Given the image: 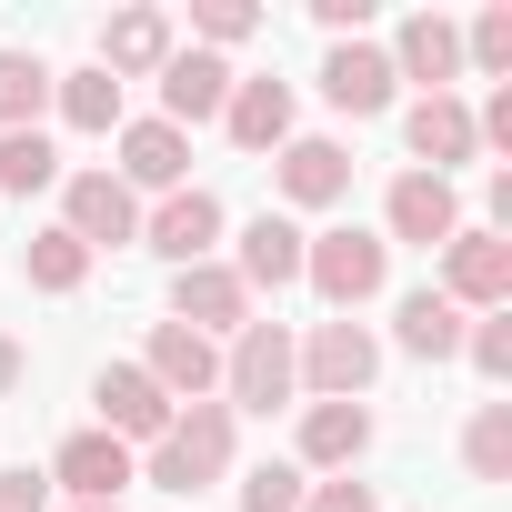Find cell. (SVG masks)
<instances>
[{
    "instance_id": "1f68e13d",
    "label": "cell",
    "mask_w": 512,
    "mask_h": 512,
    "mask_svg": "<svg viewBox=\"0 0 512 512\" xmlns=\"http://www.w3.org/2000/svg\"><path fill=\"white\" fill-rule=\"evenodd\" d=\"M0 512H51V482L11 462V472H0Z\"/></svg>"
},
{
    "instance_id": "4316f807",
    "label": "cell",
    "mask_w": 512,
    "mask_h": 512,
    "mask_svg": "<svg viewBox=\"0 0 512 512\" xmlns=\"http://www.w3.org/2000/svg\"><path fill=\"white\" fill-rule=\"evenodd\" d=\"M61 181V151L41 131H0V191H51Z\"/></svg>"
},
{
    "instance_id": "d6986e66",
    "label": "cell",
    "mask_w": 512,
    "mask_h": 512,
    "mask_svg": "<svg viewBox=\"0 0 512 512\" xmlns=\"http://www.w3.org/2000/svg\"><path fill=\"white\" fill-rule=\"evenodd\" d=\"M362 452H372V412H362V402H312V412H302V462L352 472Z\"/></svg>"
},
{
    "instance_id": "836d02e7",
    "label": "cell",
    "mask_w": 512,
    "mask_h": 512,
    "mask_svg": "<svg viewBox=\"0 0 512 512\" xmlns=\"http://www.w3.org/2000/svg\"><path fill=\"white\" fill-rule=\"evenodd\" d=\"M302 512H372V492H362V482H312Z\"/></svg>"
},
{
    "instance_id": "6da1fadb",
    "label": "cell",
    "mask_w": 512,
    "mask_h": 512,
    "mask_svg": "<svg viewBox=\"0 0 512 512\" xmlns=\"http://www.w3.org/2000/svg\"><path fill=\"white\" fill-rule=\"evenodd\" d=\"M221 462H231V402H191L151 442V482L161 492H201V482H221Z\"/></svg>"
},
{
    "instance_id": "3957f363",
    "label": "cell",
    "mask_w": 512,
    "mask_h": 512,
    "mask_svg": "<svg viewBox=\"0 0 512 512\" xmlns=\"http://www.w3.org/2000/svg\"><path fill=\"white\" fill-rule=\"evenodd\" d=\"M292 372H302L322 402H362V392H372V372H382V342H372L362 322H322V332H312V352H292Z\"/></svg>"
},
{
    "instance_id": "9c48e42d",
    "label": "cell",
    "mask_w": 512,
    "mask_h": 512,
    "mask_svg": "<svg viewBox=\"0 0 512 512\" xmlns=\"http://www.w3.org/2000/svg\"><path fill=\"white\" fill-rule=\"evenodd\" d=\"M171 312H181V332H241L251 322V292H241V272H221V262H191L181 282H171Z\"/></svg>"
},
{
    "instance_id": "8d00e7d4",
    "label": "cell",
    "mask_w": 512,
    "mask_h": 512,
    "mask_svg": "<svg viewBox=\"0 0 512 512\" xmlns=\"http://www.w3.org/2000/svg\"><path fill=\"white\" fill-rule=\"evenodd\" d=\"M71 512H121V502H71Z\"/></svg>"
},
{
    "instance_id": "484cf974",
    "label": "cell",
    "mask_w": 512,
    "mask_h": 512,
    "mask_svg": "<svg viewBox=\"0 0 512 512\" xmlns=\"http://www.w3.org/2000/svg\"><path fill=\"white\" fill-rule=\"evenodd\" d=\"M61 91V121L71 131H121V81L111 71H71V81H51Z\"/></svg>"
},
{
    "instance_id": "d4e9b609",
    "label": "cell",
    "mask_w": 512,
    "mask_h": 512,
    "mask_svg": "<svg viewBox=\"0 0 512 512\" xmlns=\"http://www.w3.org/2000/svg\"><path fill=\"white\" fill-rule=\"evenodd\" d=\"M21 272H31V292H81V282H91V251H81L71 231H31Z\"/></svg>"
},
{
    "instance_id": "603a6c76",
    "label": "cell",
    "mask_w": 512,
    "mask_h": 512,
    "mask_svg": "<svg viewBox=\"0 0 512 512\" xmlns=\"http://www.w3.org/2000/svg\"><path fill=\"white\" fill-rule=\"evenodd\" d=\"M161 61H171V21L161 11H121L101 31V71H161Z\"/></svg>"
},
{
    "instance_id": "4dcf8cb0",
    "label": "cell",
    "mask_w": 512,
    "mask_h": 512,
    "mask_svg": "<svg viewBox=\"0 0 512 512\" xmlns=\"http://www.w3.org/2000/svg\"><path fill=\"white\" fill-rule=\"evenodd\" d=\"M462 352H472V362H482V372L502 382V372H512V312H492V322H472V332H462Z\"/></svg>"
},
{
    "instance_id": "ba28073f",
    "label": "cell",
    "mask_w": 512,
    "mask_h": 512,
    "mask_svg": "<svg viewBox=\"0 0 512 512\" xmlns=\"http://www.w3.org/2000/svg\"><path fill=\"white\" fill-rule=\"evenodd\" d=\"M382 61H392V81H422V101H432V91H452V71H462V31H452L442 11H412Z\"/></svg>"
},
{
    "instance_id": "7a4b0ae2",
    "label": "cell",
    "mask_w": 512,
    "mask_h": 512,
    "mask_svg": "<svg viewBox=\"0 0 512 512\" xmlns=\"http://www.w3.org/2000/svg\"><path fill=\"white\" fill-rule=\"evenodd\" d=\"M382 272H392V241H372V231H322V241H302V282H312L332 312H362V302L382 292Z\"/></svg>"
},
{
    "instance_id": "f1b7e54d",
    "label": "cell",
    "mask_w": 512,
    "mask_h": 512,
    "mask_svg": "<svg viewBox=\"0 0 512 512\" xmlns=\"http://www.w3.org/2000/svg\"><path fill=\"white\" fill-rule=\"evenodd\" d=\"M302 492H312L302 462H262V472L241 482V512H302Z\"/></svg>"
},
{
    "instance_id": "8992f818",
    "label": "cell",
    "mask_w": 512,
    "mask_h": 512,
    "mask_svg": "<svg viewBox=\"0 0 512 512\" xmlns=\"http://www.w3.org/2000/svg\"><path fill=\"white\" fill-rule=\"evenodd\" d=\"M91 402H101V432H111V442H161V432H171V392H161L141 362H111V372L91 382Z\"/></svg>"
},
{
    "instance_id": "2e32d148",
    "label": "cell",
    "mask_w": 512,
    "mask_h": 512,
    "mask_svg": "<svg viewBox=\"0 0 512 512\" xmlns=\"http://www.w3.org/2000/svg\"><path fill=\"white\" fill-rule=\"evenodd\" d=\"M462 231V201H452V181H432V171H402L392 181V241H452Z\"/></svg>"
},
{
    "instance_id": "52a82bcc",
    "label": "cell",
    "mask_w": 512,
    "mask_h": 512,
    "mask_svg": "<svg viewBox=\"0 0 512 512\" xmlns=\"http://www.w3.org/2000/svg\"><path fill=\"white\" fill-rule=\"evenodd\" d=\"M51 482H71V502H121V492L141 482V462H131V442H111V432H71L61 462H51Z\"/></svg>"
},
{
    "instance_id": "5b68a950",
    "label": "cell",
    "mask_w": 512,
    "mask_h": 512,
    "mask_svg": "<svg viewBox=\"0 0 512 512\" xmlns=\"http://www.w3.org/2000/svg\"><path fill=\"white\" fill-rule=\"evenodd\" d=\"M442 282H452V292H442L452 312H462V302L502 312V302H512V241H502V231H452V241H442Z\"/></svg>"
},
{
    "instance_id": "4fadbf2b",
    "label": "cell",
    "mask_w": 512,
    "mask_h": 512,
    "mask_svg": "<svg viewBox=\"0 0 512 512\" xmlns=\"http://www.w3.org/2000/svg\"><path fill=\"white\" fill-rule=\"evenodd\" d=\"M171 402H211V382H221V352L201 342V332H181V322H161L151 332V362H141Z\"/></svg>"
},
{
    "instance_id": "9a60e30c",
    "label": "cell",
    "mask_w": 512,
    "mask_h": 512,
    "mask_svg": "<svg viewBox=\"0 0 512 512\" xmlns=\"http://www.w3.org/2000/svg\"><path fill=\"white\" fill-rule=\"evenodd\" d=\"M181 171H191V141H181L171 121H131V131H121V171H111L121 191H131V181H141V191H181Z\"/></svg>"
},
{
    "instance_id": "83f0119b",
    "label": "cell",
    "mask_w": 512,
    "mask_h": 512,
    "mask_svg": "<svg viewBox=\"0 0 512 512\" xmlns=\"http://www.w3.org/2000/svg\"><path fill=\"white\" fill-rule=\"evenodd\" d=\"M462 452H472V472H482V482H512V402H482V412H472V432H462Z\"/></svg>"
},
{
    "instance_id": "7c38bea8",
    "label": "cell",
    "mask_w": 512,
    "mask_h": 512,
    "mask_svg": "<svg viewBox=\"0 0 512 512\" xmlns=\"http://www.w3.org/2000/svg\"><path fill=\"white\" fill-rule=\"evenodd\" d=\"M221 101H231V71L211 61V51H171L161 61V121L181 131V121H221Z\"/></svg>"
},
{
    "instance_id": "44dd1931",
    "label": "cell",
    "mask_w": 512,
    "mask_h": 512,
    "mask_svg": "<svg viewBox=\"0 0 512 512\" xmlns=\"http://www.w3.org/2000/svg\"><path fill=\"white\" fill-rule=\"evenodd\" d=\"M322 91H332V111H352V121H362V111H382V101H392V61H382L372 41H342V51L322 61Z\"/></svg>"
},
{
    "instance_id": "8fae6325",
    "label": "cell",
    "mask_w": 512,
    "mask_h": 512,
    "mask_svg": "<svg viewBox=\"0 0 512 512\" xmlns=\"http://www.w3.org/2000/svg\"><path fill=\"white\" fill-rule=\"evenodd\" d=\"M81 251H101V241H141V201L111 181V171H81L71 181V221H61Z\"/></svg>"
},
{
    "instance_id": "d590c367",
    "label": "cell",
    "mask_w": 512,
    "mask_h": 512,
    "mask_svg": "<svg viewBox=\"0 0 512 512\" xmlns=\"http://www.w3.org/2000/svg\"><path fill=\"white\" fill-rule=\"evenodd\" d=\"M11 382H21V342H11V332H0V392H11Z\"/></svg>"
},
{
    "instance_id": "7402d4cb",
    "label": "cell",
    "mask_w": 512,
    "mask_h": 512,
    "mask_svg": "<svg viewBox=\"0 0 512 512\" xmlns=\"http://www.w3.org/2000/svg\"><path fill=\"white\" fill-rule=\"evenodd\" d=\"M51 61H31V51H0V131H41V111H51Z\"/></svg>"
},
{
    "instance_id": "5bb4252c",
    "label": "cell",
    "mask_w": 512,
    "mask_h": 512,
    "mask_svg": "<svg viewBox=\"0 0 512 512\" xmlns=\"http://www.w3.org/2000/svg\"><path fill=\"white\" fill-rule=\"evenodd\" d=\"M402 141H412V161H432V181L452 171V161H472L482 141H472V111L452 101V91H432V101H412V121H402Z\"/></svg>"
},
{
    "instance_id": "f546056e",
    "label": "cell",
    "mask_w": 512,
    "mask_h": 512,
    "mask_svg": "<svg viewBox=\"0 0 512 512\" xmlns=\"http://www.w3.org/2000/svg\"><path fill=\"white\" fill-rule=\"evenodd\" d=\"M462 61H482V71H512V11H482V21L462 31Z\"/></svg>"
},
{
    "instance_id": "277c9868",
    "label": "cell",
    "mask_w": 512,
    "mask_h": 512,
    "mask_svg": "<svg viewBox=\"0 0 512 512\" xmlns=\"http://www.w3.org/2000/svg\"><path fill=\"white\" fill-rule=\"evenodd\" d=\"M221 382H231V402H251V412H272V402H292V332L282 322H241V342H231V362H221Z\"/></svg>"
},
{
    "instance_id": "30bf717a",
    "label": "cell",
    "mask_w": 512,
    "mask_h": 512,
    "mask_svg": "<svg viewBox=\"0 0 512 512\" xmlns=\"http://www.w3.org/2000/svg\"><path fill=\"white\" fill-rule=\"evenodd\" d=\"M141 241L161 251V262H181V272H191L201 251L221 241V201H211V191H161V211L141 221Z\"/></svg>"
},
{
    "instance_id": "ac0fdd59",
    "label": "cell",
    "mask_w": 512,
    "mask_h": 512,
    "mask_svg": "<svg viewBox=\"0 0 512 512\" xmlns=\"http://www.w3.org/2000/svg\"><path fill=\"white\" fill-rule=\"evenodd\" d=\"M342 191H352V151H342V141H282V201L322 211V201H342Z\"/></svg>"
},
{
    "instance_id": "cb8c5ba5",
    "label": "cell",
    "mask_w": 512,
    "mask_h": 512,
    "mask_svg": "<svg viewBox=\"0 0 512 512\" xmlns=\"http://www.w3.org/2000/svg\"><path fill=\"white\" fill-rule=\"evenodd\" d=\"M402 352L452 362V352H462V312H452L442 292H402Z\"/></svg>"
},
{
    "instance_id": "ffe728a7",
    "label": "cell",
    "mask_w": 512,
    "mask_h": 512,
    "mask_svg": "<svg viewBox=\"0 0 512 512\" xmlns=\"http://www.w3.org/2000/svg\"><path fill=\"white\" fill-rule=\"evenodd\" d=\"M221 121H231L241 151H282V141H292V91H282V81H231Z\"/></svg>"
},
{
    "instance_id": "e0dca14e",
    "label": "cell",
    "mask_w": 512,
    "mask_h": 512,
    "mask_svg": "<svg viewBox=\"0 0 512 512\" xmlns=\"http://www.w3.org/2000/svg\"><path fill=\"white\" fill-rule=\"evenodd\" d=\"M302 241L312 231H292L282 211H262L241 231V292H282V282H302Z\"/></svg>"
},
{
    "instance_id": "d6a6232c",
    "label": "cell",
    "mask_w": 512,
    "mask_h": 512,
    "mask_svg": "<svg viewBox=\"0 0 512 512\" xmlns=\"http://www.w3.org/2000/svg\"><path fill=\"white\" fill-rule=\"evenodd\" d=\"M201 41H251V11L241 0H201Z\"/></svg>"
},
{
    "instance_id": "e575fe53",
    "label": "cell",
    "mask_w": 512,
    "mask_h": 512,
    "mask_svg": "<svg viewBox=\"0 0 512 512\" xmlns=\"http://www.w3.org/2000/svg\"><path fill=\"white\" fill-rule=\"evenodd\" d=\"M312 21H322V31H352V41H362V21H372V0H312Z\"/></svg>"
}]
</instances>
